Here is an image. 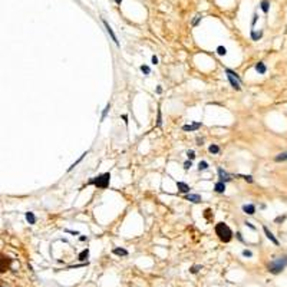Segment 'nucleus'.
<instances>
[{
  "label": "nucleus",
  "instance_id": "nucleus-1",
  "mask_svg": "<svg viewBox=\"0 0 287 287\" xmlns=\"http://www.w3.org/2000/svg\"><path fill=\"white\" fill-rule=\"evenodd\" d=\"M215 234L218 235V238H220L221 241H224V243H230L232 238L231 228L225 222H218L215 225Z\"/></svg>",
  "mask_w": 287,
  "mask_h": 287
},
{
  "label": "nucleus",
  "instance_id": "nucleus-2",
  "mask_svg": "<svg viewBox=\"0 0 287 287\" xmlns=\"http://www.w3.org/2000/svg\"><path fill=\"white\" fill-rule=\"evenodd\" d=\"M109 181H110V174L109 172H105V174H100L98 177L89 179L88 184L89 185H95L96 188L105 189V188H108V185H109Z\"/></svg>",
  "mask_w": 287,
  "mask_h": 287
},
{
  "label": "nucleus",
  "instance_id": "nucleus-3",
  "mask_svg": "<svg viewBox=\"0 0 287 287\" xmlns=\"http://www.w3.org/2000/svg\"><path fill=\"white\" fill-rule=\"evenodd\" d=\"M287 265V255L283 257H277L276 260H273L270 264H268V271L273 273V274H278L281 270H284Z\"/></svg>",
  "mask_w": 287,
  "mask_h": 287
},
{
  "label": "nucleus",
  "instance_id": "nucleus-4",
  "mask_svg": "<svg viewBox=\"0 0 287 287\" xmlns=\"http://www.w3.org/2000/svg\"><path fill=\"white\" fill-rule=\"evenodd\" d=\"M103 24H105V27H106V32H108V33H109V36H110V37H112V40L115 42V44H116V46H119V42H118V37L115 36V33H113V30H112V27H110L109 24H108V22H105V20H103Z\"/></svg>",
  "mask_w": 287,
  "mask_h": 287
},
{
  "label": "nucleus",
  "instance_id": "nucleus-5",
  "mask_svg": "<svg viewBox=\"0 0 287 287\" xmlns=\"http://www.w3.org/2000/svg\"><path fill=\"white\" fill-rule=\"evenodd\" d=\"M263 230H264V234H265V235H267V238H268V240H270V241H271V243H273V244H276V245H278V240H277L276 237L273 235V232L270 231V230H268L267 227H263Z\"/></svg>",
  "mask_w": 287,
  "mask_h": 287
},
{
  "label": "nucleus",
  "instance_id": "nucleus-6",
  "mask_svg": "<svg viewBox=\"0 0 287 287\" xmlns=\"http://www.w3.org/2000/svg\"><path fill=\"white\" fill-rule=\"evenodd\" d=\"M228 75V80H230V83H231V86L234 89H237V90H240V80L237 79V77H234L232 75H230V73H227Z\"/></svg>",
  "mask_w": 287,
  "mask_h": 287
},
{
  "label": "nucleus",
  "instance_id": "nucleus-7",
  "mask_svg": "<svg viewBox=\"0 0 287 287\" xmlns=\"http://www.w3.org/2000/svg\"><path fill=\"white\" fill-rule=\"evenodd\" d=\"M201 128V122H194V123H191V125H184L182 126V129L184 131H197Z\"/></svg>",
  "mask_w": 287,
  "mask_h": 287
},
{
  "label": "nucleus",
  "instance_id": "nucleus-8",
  "mask_svg": "<svg viewBox=\"0 0 287 287\" xmlns=\"http://www.w3.org/2000/svg\"><path fill=\"white\" fill-rule=\"evenodd\" d=\"M218 175H220V179L222 182H227V181H230L231 177H230V174L228 172H225L222 168H218Z\"/></svg>",
  "mask_w": 287,
  "mask_h": 287
},
{
  "label": "nucleus",
  "instance_id": "nucleus-9",
  "mask_svg": "<svg viewBox=\"0 0 287 287\" xmlns=\"http://www.w3.org/2000/svg\"><path fill=\"white\" fill-rule=\"evenodd\" d=\"M185 198H187L188 201H191V202H195V204H198V202L202 201L198 194H187V195H185Z\"/></svg>",
  "mask_w": 287,
  "mask_h": 287
},
{
  "label": "nucleus",
  "instance_id": "nucleus-10",
  "mask_svg": "<svg viewBox=\"0 0 287 287\" xmlns=\"http://www.w3.org/2000/svg\"><path fill=\"white\" fill-rule=\"evenodd\" d=\"M177 187H178V189H179L181 192H184V194L189 192V189H191V188L188 187L185 182H182V181H177Z\"/></svg>",
  "mask_w": 287,
  "mask_h": 287
},
{
  "label": "nucleus",
  "instance_id": "nucleus-11",
  "mask_svg": "<svg viewBox=\"0 0 287 287\" xmlns=\"http://www.w3.org/2000/svg\"><path fill=\"white\" fill-rule=\"evenodd\" d=\"M243 211L245 214H248V215H253L255 212V207L253 204H245V205H243Z\"/></svg>",
  "mask_w": 287,
  "mask_h": 287
},
{
  "label": "nucleus",
  "instance_id": "nucleus-12",
  "mask_svg": "<svg viewBox=\"0 0 287 287\" xmlns=\"http://www.w3.org/2000/svg\"><path fill=\"white\" fill-rule=\"evenodd\" d=\"M255 70L260 73V75H264L265 72H267V67L263 62H258V63H255Z\"/></svg>",
  "mask_w": 287,
  "mask_h": 287
},
{
  "label": "nucleus",
  "instance_id": "nucleus-13",
  "mask_svg": "<svg viewBox=\"0 0 287 287\" xmlns=\"http://www.w3.org/2000/svg\"><path fill=\"white\" fill-rule=\"evenodd\" d=\"M26 220L29 221V224H36V221H37V218H36V215H34L33 212H26Z\"/></svg>",
  "mask_w": 287,
  "mask_h": 287
},
{
  "label": "nucleus",
  "instance_id": "nucleus-14",
  "mask_svg": "<svg viewBox=\"0 0 287 287\" xmlns=\"http://www.w3.org/2000/svg\"><path fill=\"white\" fill-rule=\"evenodd\" d=\"M214 189H215L217 192H220V194H221V192H224V191H225V184H224L222 181H220V182H217V184L214 185Z\"/></svg>",
  "mask_w": 287,
  "mask_h": 287
},
{
  "label": "nucleus",
  "instance_id": "nucleus-15",
  "mask_svg": "<svg viewBox=\"0 0 287 287\" xmlns=\"http://www.w3.org/2000/svg\"><path fill=\"white\" fill-rule=\"evenodd\" d=\"M88 255H89V250L88 248H85L82 253H79V260H80V261H85V260L88 258Z\"/></svg>",
  "mask_w": 287,
  "mask_h": 287
},
{
  "label": "nucleus",
  "instance_id": "nucleus-16",
  "mask_svg": "<svg viewBox=\"0 0 287 287\" xmlns=\"http://www.w3.org/2000/svg\"><path fill=\"white\" fill-rule=\"evenodd\" d=\"M110 109V103L108 102L106 103V106H105V109H103V112H102V116H100V121H105V118H106V115H108V112H109Z\"/></svg>",
  "mask_w": 287,
  "mask_h": 287
},
{
  "label": "nucleus",
  "instance_id": "nucleus-17",
  "mask_svg": "<svg viewBox=\"0 0 287 287\" xmlns=\"http://www.w3.org/2000/svg\"><path fill=\"white\" fill-rule=\"evenodd\" d=\"M268 9H270V3H268V0H263V1H261V10L264 11V13H267Z\"/></svg>",
  "mask_w": 287,
  "mask_h": 287
},
{
  "label": "nucleus",
  "instance_id": "nucleus-18",
  "mask_svg": "<svg viewBox=\"0 0 287 287\" xmlns=\"http://www.w3.org/2000/svg\"><path fill=\"white\" fill-rule=\"evenodd\" d=\"M113 254H116V255H128V251L125 248H115Z\"/></svg>",
  "mask_w": 287,
  "mask_h": 287
},
{
  "label": "nucleus",
  "instance_id": "nucleus-19",
  "mask_svg": "<svg viewBox=\"0 0 287 287\" xmlns=\"http://www.w3.org/2000/svg\"><path fill=\"white\" fill-rule=\"evenodd\" d=\"M274 159H276L277 162H280V161H287V152H283V154H278V155H277V156H276V158H274Z\"/></svg>",
  "mask_w": 287,
  "mask_h": 287
},
{
  "label": "nucleus",
  "instance_id": "nucleus-20",
  "mask_svg": "<svg viewBox=\"0 0 287 287\" xmlns=\"http://www.w3.org/2000/svg\"><path fill=\"white\" fill-rule=\"evenodd\" d=\"M208 151H210L211 154H218V152H220V146H218V145H210Z\"/></svg>",
  "mask_w": 287,
  "mask_h": 287
},
{
  "label": "nucleus",
  "instance_id": "nucleus-21",
  "mask_svg": "<svg viewBox=\"0 0 287 287\" xmlns=\"http://www.w3.org/2000/svg\"><path fill=\"white\" fill-rule=\"evenodd\" d=\"M261 36H263V32H254V30L251 32V39L253 40H258Z\"/></svg>",
  "mask_w": 287,
  "mask_h": 287
},
{
  "label": "nucleus",
  "instance_id": "nucleus-22",
  "mask_svg": "<svg viewBox=\"0 0 287 287\" xmlns=\"http://www.w3.org/2000/svg\"><path fill=\"white\" fill-rule=\"evenodd\" d=\"M85 155H86V152H85V154H82V155H80V158H79V159H77L76 162H73V164H72V165L69 166V169H67V171H72V169H73V168H75V166H76L77 164H79V162H80V161H82V159H83V158H85Z\"/></svg>",
  "mask_w": 287,
  "mask_h": 287
},
{
  "label": "nucleus",
  "instance_id": "nucleus-23",
  "mask_svg": "<svg viewBox=\"0 0 287 287\" xmlns=\"http://www.w3.org/2000/svg\"><path fill=\"white\" fill-rule=\"evenodd\" d=\"M207 168H208V164H207L205 161H201V162L198 164V171H205Z\"/></svg>",
  "mask_w": 287,
  "mask_h": 287
},
{
  "label": "nucleus",
  "instance_id": "nucleus-24",
  "mask_svg": "<svg viewBox=\"0 0 287 287\" xmlns=\"http://www.w3.org/2000/svg\"><path fill=\"white\" fill-rule=\"evenodd\" d=\"M217 53H218L220 56H224L225 53H227V49H225L224 46H218V47H217Z\"/></svg>",
  "mask_w": 287,
  "mask_h": 287
},
{
  "label": "nucleus",
  "instance_id": "nucleus-25",
  "mask_svg": "<svg viewBox=\"0 0 287 287\" xmlns=\"http://www.w3.org/2000/svg\"><path fill=\"white\" fill-rule=\"evenodd\" d=\"M141 70H142L145 75H149V73H151V69H149V66H146V65H142V66H141Z\"/></svg>",
  "mask_w": 287,
  "mask_h": 287
},
{
  "label": "nucleus",
  "instance_id": "nucleus-26",
  "mask_svg": "<svg viewBox=\"0 0 287 287\" xmlns=\"http://www.w3.org/2000/svg\"><path fill=\"white\" fill-rule=\"evenodd\" d=\"M162 125V116H161V110H158V119H156V126Z\"/></svg>",
  "mask_w": 287,
  "mask_h": 287
},
{
  "label": "nucleus",
  "instance_id": "nucleus-27",
  "mask_svg": "<svg viewBox=\"0 0 287 287\" xmlns=\"http://www.w3.org/2000/svg\"><path fill=\"white\" fill-rule=\"evenodd\" d=\"M199 268H202V265H194V267H191V273H192V274H195Z\"/></svg>",
  "mask_w": 287,
  "mask_h": 287
},
{
  "label": "nucleus",
  "instance_id": "nucleus-28",
  "mask_svg": "<svg viewBox=\"0 0 287 287\" xmlns=\"http://www.w3.org/2000/svg\"><path fill=\"white\" fill-rule=\"evenodd\" d=\"M187 156H188V159L191 161V159H194V158H195V152H194V151H188Z\"/></svg>",
  "mask_w": 287,
  "mask_h": 287
},
{
  "label": "nucleus",
  "instance_id": "nucleus-29",
  "mask_svg": "<svg viewBox=\"0 0 287 287\" xmlns=\"http://www.w3.org/2000/svg\"><path fill=\"white\" fill-rule=\"evenodd\" d=\"M240 177L243 178V179H245L247 182H253V177L251 175H240Z\"/></svg>",
  "mask_w": 287,
  "mask_h": 287
},
{
  "label": "nucleus",
  "instance_id": "nucleus-30",
  "mask_svg": "<svg viewBox=\"0 0 287 287\" xmlns=\"http://www.w3.org/2000/svg\"><path fill=\"white\" fill-rule=\"evenodd\" d=\"M191 166H192V162H191V161H187V162L184 164V169H185V171H188Z\"/></svg>",
  "mask_w": 287,
  "mask_h": 287
},
{
  "label": "nucleus",
  "instance_id": "nucleus-31",
  "mask_svg": "<svg viewBox=\"0 0 287 287\" xmlns=\"http://www.w3.org/2000/svg\"><path fill=\"white\" fill-rule=\"evenodd\" d=\"M243 255H244V257H251V255H253V253H251V251H248V250H244V251H243Z\"/></svg>",
  "mask_w": 287,
  "mask_h": 287
},
{
  "label": "nucleus",
  "instance_id": "nucleus-32",
  "mask_svg": "<svg viewBox=\"0 0 287 287\" xmlns=\"http://www.w3.org/2000/svg\"><path fill=\"white\" fill-rule=\"evenodd\" d=\"M286 220V215H283V217H277L276 218V222H281V221Z\"/></svg>",
  "mask_w": 287,
  "mask_h": 287
},
{
  "label": "nucleus",
  "instance_id": "nucleus-33",
  "mask_svg": "<svg viewBox=\"0 0 287 287\" xmlns=\"http://www.w3.org/2000/svg\"><path fill=\"white\" fill-rule=\"evenodd\" d=\"M245 225H247V227H250L251 230H255V227H254V225H253V224H251V222H247V221H245Z\"/></svg>",
  "mask_w": 287,
  "mask_h": 287
},
{
  "label": "nucleus",
  "instance_id": "nucleus-34",
  "mask_svg": "<svg viewBox=\"0 0 287 287\" xmlns=\"http://www.w3.org/2000/svg\"><path fill=\"white\" fill-rule=\"evenodd\" d=\"M66 232H70V234H73V235H79V232L77 231H72V230H65Z\"/></svg>",
  "mask_w": 287,
  "mask_h": 287
},
{
  "label": "nucleus",
  "instance_id": "nucleus-35",
  "mask_svg": "<svg viewBox=\"0 0 287 287\" xmlns=\"http://www.w3.org/2000/svg\"><path fill=\"white\" fill-rule=\"evenodd\" d=\"M152 63H155V65L158 63V57L156 56H152Z\"/></svg>",
  "mask_w": 287,
  "mask_h": 287
},
{
  "label": "nucleus",
  "instance_id": "nucleus-36",
  "mask_svg": "<svg viewBox=\"0 0 287 287\" xmlns=\"http://www.w3.org/2000/svg\"><path fill=\"white\" fill-rule=\"evenodd\" d=\"M255 22H257V14H254V16H253V23H251V24L254 26V24H255Z\"/></svg>",
  "mask_w": 287,
  "mask_h": 287
},
{
  "label": "nucleus",
  "instance_id": "nucleus-37",
  "mask_svg": "<svg viewBox=\"0 0 287 287\" xmlns=\"http://www.w3.org/2000/svg\"><path fill=\"white\" fill-rule=\"evenodd\" d=\"M122 119L125 121V123H128V116L126 115H122Z\"/></svg>",
  "mask_w": 287,
  "mask_h": 287
},
{
  "label": "nucleus",
  "instance_id": "nucleus-38",
  "mask_svg": "<svg viewBox=\"0 0 287 287\" xmlns=\"http://www.w3.org/2000/svg\"><path fill=\"white\" fill-rule=\"evenodd\" d=\"M237 238H238L240 241H243V237H241V234H240V232H237Z\"/></svg>",
  "mask_w": 287,
  "mask_h": 287
},
{
  "label": "nucleus",
  "instance_id": "nucleus-39",
  "mask_svg": "<svg viewBox=\"0 0 287 287\" xmlns=\"http://www.w3.org/2000/svg\"><path fill=\"white\" fill-rule=\"evenodd\" d=\"M156 92H158V93H161V92H162V88H161V86H158V88H156Z\"/></svg>",
  "mask_w": 287,
  "mask_h": 287
},
{
  "label": "nucleus",
  "instance_id": "nucleus-40",
  "mask_svg": "<svg viewBox=\"0 0 287 287\" xmlns=\"http://www.w3.org/2000/svg\"><path fill=\"white\" fill-rule=\"evenodd\" d=\"M115 1H116L118 4H121V3H122V0H115Z\"/></svg>",
  "mask_w": 287,
  "mask_h": 287
}]
</instances>
